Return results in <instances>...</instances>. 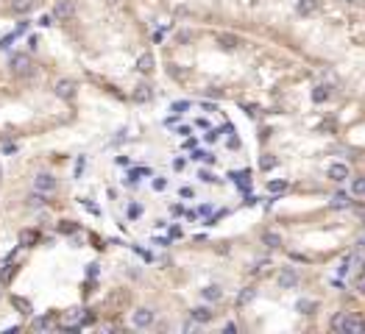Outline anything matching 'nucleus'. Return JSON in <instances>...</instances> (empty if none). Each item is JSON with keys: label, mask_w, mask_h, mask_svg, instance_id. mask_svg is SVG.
<instances>
[{"label": "nucleus", "mask_w": 365, "mask_h": 334, "mask_svg": "<svg viewBox=\"0 0 365 334\" xmlns=\"http://www.w3.org/2000/svg\"><path fill=\"white\" fill-rule=\"evenodd\" d=\"M201 181H206V184H215V181H218V178H215V176H212V173H206V170H201Z\"/></svg>", "instance_id": "58836bf2"}, {"label": "nucleus", "mask_w": 365, "mask_h": 334, "mask_svg": "<svg viewBox=\"0 0 365 334\" xmlns=\"http://www.w3.org/2000/svg\"><path fill=\"white\" fill-rule=\"evenodd\" d=\"M357 262H360V254H346L343 259H340V267H337V273H349V270H351V267L357 265Z\"/></svg>", "instance_id": "f8f14e48"}, {"label": "nucleus", "mask_w": 365, "mask_h": 334, "mask_svg": "<svg viewBox=\"0 0 365 334\" xmlns=\"http://www.w3.org/2000/svg\"><path fill=\"white\" fill-rule=\"evenodd\" d=\"M296 284H299V273H296L293 267H285V270L279 273V287L282 289H293Z\"/></svg>", "instance_id": "0eeeda50"}, {"label": "nucleus", "mask_w": 365, "mask_h": 334, "mask_svg": "<svg viewBox=\"0 0 365 334\" xmlns=\"http://www.w3.org/2000/svg\"><path fill=\"white\" fill-rule=\"evenodd\" d=\"M268 189H270V192H285V189H287V181H285V178H282V181H270Z\"/></svg>", "instance_id": "7c9ffc66"}, {"label": "nucleus", "mask_w": 365, "mask_h": 334, "mask_svg": "<svg viewBox=\"0 0 365 334\" xmlns=\"http://www.w3.org/2000/svg\"><path fill=\"white\" fill-rule=\"evenodd\" d=\"M218 137H221V131H209V134H206V142H215Z\"/></svg>", "instance_id": "c03bdc74"}, {"label": "nucleus", "mask_w": 365, "mask_h": 334, "mask_svg": "<svg viewBox=\"0 0 365 334\" xmlns=\"http://www.w3.org/2000/svg\"><path fill=\"white\" fill-rule=\"evenodd\" d=\"M190 109V100H176L173 106H170V111H176V114H181V111Z\"/></svg>", "instance_id": "2f4dec72"}, {"label": "nucleus", "mask_w": 365, "mask_h": 334, "mask_svg": "<svg viewBox=\"0 0 365 334\" xmlns=\"http://www.w3.org/2000/svg\"><path fill=\"white\" fill-rule=\"evenodd\" d=\"M332 329L343 334H363L365 332V320L357 312H337L332 318Z\"/></svg>", "instance_id": "f257e3e1"}, {"label": "nucleus", "mask_w": 365, "mask_h": 334, "mask_svg": "<svg viewBox=\"0 0 365 334\" xmlns=\"http://www.w3.org/2000/svg\"><path fill=\"white\" fill-rule=\"evenodd\" d=\"M154 309H148V306H140V309L134 312V326H137V329H148V326H151V323H154Z\"/></svg>", "instance_id": "20e7f679"}, {"label": "nucleus", "mask_w": 365, "mask_h": 334, "mask_svg": "<svg viewBox=\"0 0 365 334\" xmlns=\"http://www.w3.org/2000/svg\"><path fill=\"white\" fill-rule=\"evenodd\" d=\"M259 167H262V170H273V167H276V159H273V156H262V159H259Z\"/></svg>", "instance_id": "c756f323"}, {"label": "nucleus", "mask_w": 365, "mask_h": 334, "mask_svg": "<svg viewBox=\"0 0 365 334\" xmlns=\"http://www.w3.org/2000/svg\"><path fill=\"white\" fill-rule=\"evenodd\" d=\"M0 176H3V170H0Z\"/></svg>", "instance_id": "a18cd8bd"}, {"label": "nucleus", "mask_w": 365, "mask_h": 334, "mask_svg": "<svg viewBox=\"0 0 365 334\" xmlns=\"http://www.w3.org/2000/svg\"><path fill=\"white\" fill-rule=\"evenodd\" d=\"M357 289H360V292H365V273L357 278Z\"/></svg>", "instance_id": "37998d69"}, {"label": "nucleus", "mask_w": 365, "mask_h": 334, "mask_svg": "<svg viewBox=\"0 0 365 334\" xmlns=\"http://www.w3.org/2000/svg\"><path fill=\"white\" fill-rule=\"evenodd\" d=\"M11 306H14V309L20 312L22 318H31V315H33V306H31V301L20 298V295H14V298H11Z\"/></svg>", "instance_id": "9d476101"}, {"label": "nucleus", "mask_w": 365, "mask_h": 334, "mask_svg": "<svg viewBox=\"0 0 365 334\" xmlns=\"http://www.w3.org/2000/svg\"><path fill=\"white\" fill-rule=\"evenodd\" d=\"M351 189H354L357 195H365V178H354V184H351Z\"/></svg>", "instance_id": "f704fd0d"}, {"label": "nucleus", "mask_w": 365, "mask_h": 334, "mask_svg": "<svg viewBox=\"0 0 365 334\" xmlns=\"http://www.w3.org/2000/svg\"><path fill=\"white\" fill-rule=\"evenodd\" d=\"M59 231H62V234H76L78 231V223L76 220H62V223H59Z\"/></svg>", "instance_id": "cd10ccee"}, {"label": "nucleus", "mask_w": 365, "mask_h": 334, "mask_svg": "<svg viewBox=\"0 0 365 334\" xmlns=\"http://www.w3.org/2000/svg\"><path fill=\"white\" fill-rule=\"evenodd\" d=\"M28 28H31V20H28V17H25V20H20V22H17V36H20V33H25Z\"/></svg>", "instance_id": "c9c22d12"}, {"label": "nucleus", "mask_w": 365, "mask_h": 334, "mask_svg": "<svg viewBox=\"0 0 365 334\" xmlns=\"http://www.w3.org/2000/svg\"><path fill=\"white\" fill-rule=\"evenodd\" d=\"M254 295H256V289L254 287H245L240 295H237V306H245V304H251L254 301Z\"/></svg>", "instance_id": "5701e85b"}, {"label": "nucleus", "mask_w": 365, "mask_h": 334, "mask_svg": "<svg viewBox=\"0 0 365 334\" xmlns=\"http://www.w3.org/2000/svg\"><path fill=\"white\" fill-rule=\"evenodd\" d=\"M190 318H192V323H209L215 315L209 306H195V309H190Z\"/></svg>", "instance_id": "6e6552de"}, {"label": "nucleus", "mask_w": 365, "mask_h": 334, "mask_svg": "<svg viewBox=\"0 0 365 334\" xmlns=\"http://www.w3.org/2000/svg\"><path fill=\"white\" fill-rule=\"evenodd\" d=\"M296 309H299L301 315H312V312L318 309V304H315V301H310V298H301L299 304H296Z\"/></svg>", "instance_id": "a211bd4d"}, {"label": "nucleus", "mask_w": 365, "mask_h": 334, "mask_svg": "<svg viewBox=\"0 0 365 334\" xmlns=\"http://www.w3.org/2000/svg\"><path fill=\"white\" fill-rule=\"evenodd\" d=\"M36 6V0H11V11L14 14H28Z\"/></svg>", "instance_id": "ddd939ff"}, {"label": "nucleus", "mask_w": 365, "mask_h": 334, "mask_svg": "<svg viewBox=\"0 0 365 334\" xmlns=\"http://www.w3.org/2000/svg\"><path fill=\"white\" fill-rule=\"evenodd\" d=\"M84 206H87V209L92 212V214H100V209L95 206V203H92V200H84Z\"/></svg>", "instance_id": "a19ab883"}, {"label": "nucleus", "mask_w": 365, "mask_h": 334, "mask_svg": "<svg viewBox=\"0 0 365 334\" xmlns=\"http://www.w3.org/2000/svg\"><path fill=\"white\" fill-rule=\"evenodd\" d=\"M14 39H17V31H14V33H9V36H3V39H0V50H9Z\"/></svg>", "instance_id": "473e14b6"}, {"label": "nucleus", "mask_w": 365, "mask_h": 334, "mask_svg": "<svg viewBox=\"0 0 365 334\" xmlns=\"http://www.w3.org/2000/svg\"><path fill=\"white\" fill-rule=\"evenodd\" d=\"M45 203H48V192H39V189H33L31 195L25 198V206H28V209H39Z\"/></svg>", "instance_id": "1a4fd4ad"}, {"label": "nucleus", "mask_w": 365, "mask_h": 334, "mask_svg": "<svg viewBox=\"0 0 365 334\" xmlns=\"http://www.w3.org/2000/svg\"><path fill=\"white\" fill-rule=\"evenodd\" d=\"M165 187H167V178L156 176V178H154V189H156V192H162V189H165Z\"/></svg>", "instance_id": "e433bc0d"}, {"label": "nucleus", "mask_w": 365, "mask_h": 334, "mask_svg": "<svg viewBox=\"0 0 365 334\" xmlns=\"http://www.w3.org/2000/svg\"><path fill=\"white\" fill-rule=\"evenodd\" d=\"M329 178H332V181H346V178H349V167L346 165H329Z\"/></svg>", "instance_id": "4468645a"}, {"label": "nucleus", "mask_w": 365, "mask_h": 334, "mask_svg": "<svg viewBox=\"0 0 365 334\" xmlns=\"http://www.w3.org/2000/svg\"><path fill=\"white\" fill-rule=\"evenodd\" d=\"M39 243V231H22L20 234V245H36Z\"/></svg>", "instance_id": "a878e982"}, {"label": "nucleus", "mask_w": 365, "mask_h": 334, "mask_svg": "<svg viewBox=\"0 0 365 334\" xmlns=\"http://www.w3.org/2000/svg\"><path fill=\"white\" fill-rule=\"evenodd\" d=\"M53 22H56L53 11H48V14H42V17H39V25H42V28H48V25H53Z\"/></svg>", "instance_id": "72a5a7b5"}, {"label": "nucleus", "mask_w": 365, "mask_h": 334, "mask_svg": "<svg viewBox=\"0 0 365 334\" xmlns=\"http://www.w3.org/2000/svg\"><path fill=\"white\" fill-rule=\"evenodd\" d=\"M87 276H89V278L98 276V265H87Z\"/></svg>", "instance_id": "79ce46f5"}, {"label": "nucleus", "mask_w": 365, "mask_h": 334, "mask_svg": "<svg viewBox=\"0 0 365 334\" xmlns=\"http://www.w3.org/2000/svg\"><path fill=\"white\" fill-rule=\"evenodd\" d=\"M262 245H268V248H279V245H282V237H279L276 231H265L262 234Z\"/></svg>", "instance_id": "aec40b11"}, {"label": "nucleus", "mask_w": 365, "mask_h": 334, "mask_svg": "<svg viewBox=\"0 0 365 334\" xmlns=\"http://www.w3.org/2000/svg\"><path fill=\"white\" fill-rule=\"evenodd\" d=\"M50 326H53V315H45V318H36V320H33V329H36V332H45V329H50Z\"/></svg>", "instance_id": "393cba45"}, {"label": "nucleus", "mask_w": 365, "mask_h": 334, "mask_svg": "<svg viewBox=\"0 0 365 334\" xmlns=\"http://www.w3.org/2000/svg\"><path fill=\"white\" fill-rule=\"evenodd\" d=\"M151 98H154V89L148 87V84H140V87L134 89V100L137 103H148Z\"/></svg>", "instance_id": "9b49d317"}, {"label": "nucleus", "mask_w": 365, "mask_h": 334, "mask_svg": "<svg viewBox=\"0 0 365 334\" xmlns=\"http://www.w3.org/2000/svg\"><path fill=\"white\" fill-rule=\"evenodd\" d=\"M73 11H76V3H73V0H56V6H53L56 20H70Z\"/></svg>", "instance_id": "39448f33"}, {"label": "nucleus", "mask_w": 365, "mask_h": 334, "mask_svg": "<svg viewBox=\"0 0 365 334\" xmlns=\"http://www.w3.org/2000/svg\"><path fill=\"white\" fill-rule=\"evenodd\" d=\"M84 165H87V159H84V156H78V162H76V178L84 173Z\"/></svg>", "instance_id": "4c0bfd02"}, {"label": "nucleus", "mask_w": 365, "mask_h": 334, "mask_svg": "<svg viewBox=\"0 0 365 334\" xmlns=\"http://www.w3.org/2000/svg\"><path fill=\"white\" fill-rule=\"evenodd\" d=\"M229 178H232L234 184H240V187H248V181H251V173H248V170H240V173H229Z\"/></svg>", "instance_id": "412c9836"}, {"label": "nucleus", "mask_w": 365, "mask_h": 334, "mask_svg": "<svg viewBox=\"0 0 365 334\" xmlns=\"http://www.w3.org/2000/svg\"><path fill=\"white\" fill-rule=\"evenodd\" d=\"M17 270H20V265H3V270H0V281L9 284L11 278L17 276Z\"/></svg>", "instance_id": "f3484780"}, {"label": "nucleus", "mask_w": 365, "mask_h": 334, "mask_svg": "<svg viewBox=\"0 0 365 334\" xmlns=\"http://www.w3.org/2000/svg\"><path fill=\"white\" fill-rule=\"evenodd\" d=\"M140 217H143V206H140V203H131V206H128V220H140Z\"/></svg>", "instance_id": "c85d7f7f"}, {"label": "nucleus", "mask_w": 365, "mask_h": 334, "mask_svg": "<svg viewBox=\"0 0 365 334\" xmlns=\"http://www.w3.org/2000/svg\"><path fill=\"white\" fill-rule=\"evenodd\" d=\"M318 9V0H299V14H312Z\"/></svg>", "instance_id": "bb28decb"}, {"label": "nucleus", "mask_w": 365, "mask_h": 334, "mask_svg": "<svg viewBox=\"0 0 365 334\" xmlns=\"http://www.w3.org/2000/svg\"><path fill=\"white\" fill-rule=\"evenodd\" d=\"M137 70H140V73H151V70H154V56L143 53L140 59H137Z\"/></svg>", "instance_id": "2eb2a0df"}, {"label": "nucleus", "mask_w": 365, "mask_h": 334, "mask_svg": "<svg viewBox=\"0 0 365 334\" xmlns=\"http://www.w3.org/2000/svg\"><path fill=\"white\" fill-rule=\"evenodd\" d=\"M346 206H351V198H349L346 192H337L332 198V209H346Z\"/></svg>", "instance_id": "4be33fe9"}, {"label": "nucleus", "mask_w": 365, "mask_h": 334, "mask_svg": "<svg viewBox=\"0 0 365 334\" xmlns=\"http://www.w3.org/2000/svg\"><path fill=\"white\" fill-rule=\"evenodd\" d=\"M218 42H221V47H226V50H234V47L240 45V39H237L234 33H221V36H218Z\"/></svg>", "instance_id": "dca6fc26"}, {"label": "nucleus", "mask_w": 365, "mask_h": 334, "mask_svg": "<svg viewBox=\"0 0 365 334\" xmlns=\"http://www.w3.org/2000/svg\"><path fill=\"white\" fill-rule=\"evenodd\" d=\"M33 189H39V192H53L56 178L50 176V173H36V176H33Z\"/></svg>", "instance_id": "423d86ee"}, {"label": "nucleus", "mask_w": 365, "mask_h": 334, "mask_svg": "<svg viewBox=\"0 0 365 334\" xmlns=\"http://www.w3.org/2000/svg\"><path fill=\"white\" fill-rule=\"evenodd\" d=\"M201 295H204L206 301H221V298H223V289L212 284V287H204V289H201Z\"/></svg>", "instance_id": "6ab92c4d"}, {"label": "nucleus", "mask_w": 365, "mask_h": 334, "mask_svg": "<svg viewBox=\"0 0 365 334\" xmlns=\"http://www.w3.org/2000/svg\"><path fill=\"white\" fill-rule=\"evenodd\" d=\"M326 98H329V87H323V84H318V87L312 89V100H315V103H323Z\"/></svg>", "instance_id": "b1692460"}, {"label": "nucleus", "mask_w": 365, "mask_h": 334, "mask_svg": "<svg viewBox=\"0 0 365 334\" xmlns=\"http://www.w3.org/2000/svg\"><path fill=\"white\" fill-rule=\"evenodd\" d=\"M181 198H195V189L192 187H181Z\"/></svg>", "instance_id": "ea45409f"}, {"label": "nucleus", "mask_w": 365, "mask_h": 334, "mask_svg": "<svg viewBox=\"0 0 365 334\" xmlns=\"http://www.w3.org/2000/svg\"><path fill=\"white\" fill-rule=\"evenodd\" d=\"M56 98H62V100H73L76 98V81H70V78L56 81Z\"/></svg>", "instance_id": "7ed1b4c3"}, {"label": "nucleus", "mask_w": 365, "mask_h": 334, "mask_svg": "<svg viewBox=\"0 0 365 334\" xmlns=\"http://www.w3.org/2000/svg\"><path fill=\"white\" fill-rule=\"evenodd\" d=\"M9 67H11V73H17V76H31L33 70H31V59L25 53H14L11 56V61H9Z\"/></svg>", "instance_id": "f03ea898"}]
</instances>
